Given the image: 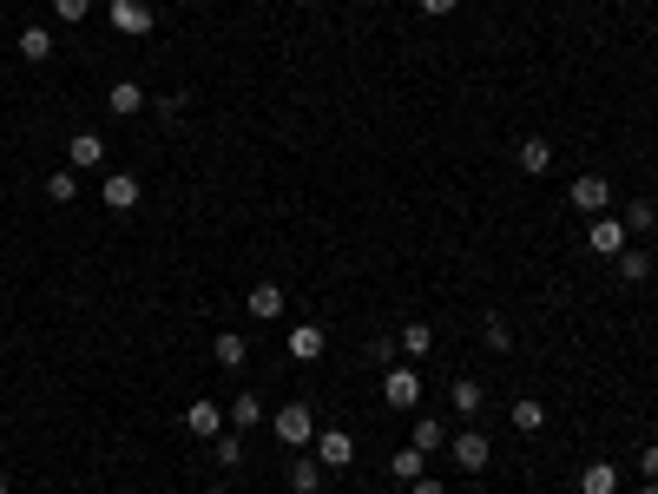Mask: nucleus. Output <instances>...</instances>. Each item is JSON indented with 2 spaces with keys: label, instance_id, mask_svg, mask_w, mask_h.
I'll return each mask as SVG.
<instances>
[{
  "label": "nucleus",
  "instance_id": "c85d7f7f",
  "mask_svg": "<svg viewBox=\"0 0 658 494\" xmlns=\"http://www.w3.org/2000/svg\"><path fill=\"white\" fill-rule=\"evenodd\" d=\"M218 462H224V468L244 462V435H218Z\"/></svg>",
  "mask_w": 658,
  "mask_h": 494
},
{
  "label": "nucleus",
  "instance_id": "f3484780",
  "mask_svg": "<svg viewBox=\"0 0 658 494\" xmlns=\"http://www.w3.org/2000/svg\"><path fill=\"white\" fill-rule=\"evenodd\" d=\"M448 402H455L461 415H481V383H474V376H455V389H448Z\"/></svg>",
  "mask_w": 658,
  "mask_h": 494
},
{
  "label": "nucleus",
  "instance_id": "39448f33",
  "mask_svg": "<svg viewBox=\"0 0 658 494\" xmlns=\"http://www.w3.org/2000/svg\"><path fill=\"white\" fill-rule=\"evenodd\" d=\"M185 429L198 435V442H218V435H224V409H218V402H191V409H185Z\"/></svg>",
  "mask_w": 658,
  "mask_h": 494
},
{
  "label": "nucleus",
  "instance_id": "7ed1b4c3",
  "mask_svg": "<svg viewBox=\"0 0 658 494\" xmlns=\"http://www.w3.org/2000/svg\"><path fill=\"white\" fill-rule=\"evenodd\" d=\"M106 14L119 33H152V0H106Z\"/></svg>",
  "mask_w": 658,
  "mask_h": 494
},
{
  "label": "nucleus",
  "instance_id": "1a4fd4ad",
  "mask_svg": "<svg viewBox=\"0 0 658 494\" xmlns=\"http://www.w3.org/2000/svg\"><path fill=\"white\" fill-rule=\"evenodd\" d=\"M244 310H251L257 323H277V317H283V290H277V284H257L251 297H244Z\"/></svg>",
  "mask_w": 658,
  "mask_h": 494
},
{
  "label": "nucleus",
  "instance_id": "cd10ccee",
  "mask_svg": "<svg viewBox=\"0 0 658 494\" xmlns=\"http://www.w3.org/2000/svg\"><path fill=\"white\" fill-rule=\"evenodd\" d=\"M481 336H487V350H507V343H514V330H507L501 317H487V323H481Z\"/></svg>",
  "mask_w": 658,
  "mask_h": 494
},
{
  "label": "nucleus",
  "instance_id": "7c9ffc66",
  "mask_svg": "<svg viewBox=\"0 0 658 494\" xmlns=\"http://www.w3.org/2000/svg\"><path fill=\"white\" fill-rule=\"evenodd\" d=\"M415 7H422V14H435V20H441V14H455L461 0H415Z\"/></svg>",
  "mask_w": 658,
  "mask_h": 494
},
{
  "label": "nucleus",
  "instance_id": "72a5a7b5",
  "mask_svg": "<svg viewBox=\"0 0 658 494\" xmlns=\"http://www.w3.org/2000/svg\"><path fill=\"white\" fill-rule=\"evenodd\" d=\"M639 494H658V481H645V488H639Z\"/></svg>",
  "mask_w": 658,
  "mask_h": 494
},
{
  "label": "nucleus",
  "instance_id": "4be33fe9",
  "mask_svg": "<svg viewBox=\"0 0 658 494\" xmlns=\"http://www.w3.org/2000/svg\"><path fill=\"white\" fill-rule=\"evenodd\" d=\"M415 448H422V455L448 448V435H441V422H435V415H422V422H415Z\"/></svg>",
  "mask_w": 658,
  "mask_h": 494
},
{
  "label": "nucleus",
  "instance_id": "2eb2a0df",
  "mask_svg": "<svg viewBox=\"0 0 658 494\" xmlns=\"http://www.w3.org/2000/svg\"><path fill=\"white\" fill-rule=\"evenodd\" d=\"M547 165H553V145H547V139H520V172L540 178Z\"/></svg>",
  "mask_w": 658,
  "mask_h": 494
},
{
  "label": "nucleus",
  "instance_id": "9d476101",
  "mask_svg": "<svg viewBox=\"0 0 658 494\" xmlns=\"http://www.w3.org/2000/svg\"><path fill=\"white\" fill-rule=\"evenodd\" d=\"M593 251H599V257H619V251H626V224L593 218Z\"/></svg>",
  "mask_w": 658,
  "mask_h": 494
},
{
  "label": "nucleus",
  "instance_id": "f8f14e48",
  "mask_svg": "<svg viewBox=\"0 0 658 494\" xmlns=\"http://www.w3.org/2000/svg\"><path fill=\"white\" fill-rule=\"evenodd\" d=\"M106 106L119 112V119H132V112L145 106V86H139V80H119V86H112V93H106Z\"/></svg>",
  "mask_w": 658,
  "mask_h": 494
},
{
  "label": "nucleus",
  "instance_id": "a878e982",
  "mask_svg": "<svg viewBox=\"0 0 658 494\" xmlns=\"http://www.w3.org/2000/svg\"><path fill=\"white\" fill-rule=\"evenodd\" d=\"M540 422H547V409H540V402H514V429H520V435H533Z\"/></svg>",
  "mask_w": 658,
  "mask_h": 494
},
{
  "label": "nucleus",
  "instance_id": "c756f323",
  "mask_svg": "<svg viewBox=\"0 0 658 494\" xmlns=\"http://www.w3.org/2000/svg\"><path fill=\"white\" fill-rule=\"evenodd\" d=\"M53 14H60L66 27H73V20H86V14H93V0H53Z\"/></svg>",
  "mask_w": 658,
  "mask_h": 494
},
{
  "label": "nucleus",
  "instance_id": "473e14b6",
  "mask_svg": "<svg viewBox=\"0 0 658 494\" xmlns=\"http://www.w3.org/2000/svg\"><path fill=\"white\" fill-rule=\"evenodd\" d=\"M408 494H448L441 481H408Z\"/></svg>",
  "mask_w": 658,
  "mask_h": 494
},
{
  "label": "nucleus",
  "instance_id": "412c9836",
  "mask_svg": "<svg viewBox=\"0 0 658 494\" xmlns=\"http://www.w3.org/2000/svg\"><path fill=\"white\" fill-rule=\"evenodd\" d=\"M106 159V139H99V132H79L73 139V165H99Z\"/></svg>",
  "mask_w": 658,
  "mask_h": 494
},
{
  "label": "nucleus",
  "instance_id": "dca6fc26",
  "mask_svg": "<svg viewBox=\"0 0 658 494\" xmlns=\"http://www.w3.org/2000/svg\"><path fill=\"white\" fill-rule=\"evenodd\" d=\"M389 468H395V481H422V468H428V455L415 442L402 448V455H389Z\"/></svg>",
  "mask_w": 658,
  "mask_h": 494
},
{
  "label": "nucleus",
  "instance_id": "9b49d317",
  "mask_svg": "<svg viewBox=\"0 0 658 494\" xmlns=\"http://www.w3.org/2000/svg\"><path fill=\"white\" fill-rule=\"evenodd\" d=\"M290 356H297V363H316V356H323V330H316V323H297V330H290Z\"/></svg>",
  "mask_w": 658,
  "mask_h": 494
},
{
  "label": "nucleus",
  "instance_id": "b1692460",
  "mask_svg": "<svg viewBox=\"0 0 658 494\" xmlns=\"http://www.w3.org/2000/svg\"><path fill=\"white\" fill-rule=\"evenodd\" d=\"M47 198H53V205H73V198H79V178L73 172H53L47 178Z\"/></svg>",
  "mask_w": 658,
  "mask_h": 494
},
{
  "label": "nucleus",
  "instance_id": "f704fd0d",
  "mask_svg": "<svg viewBox=\"0 0 658 494\" xmlns=\"http://www.w3.org/2000/svg\"><path fill=\"white\" fill-rule=\"evenodd\" d=\"M0 494H7V481H0Z\"/></svg>",
  "mask_w": 658,
  "mask_h": 494
},
{
  "label": "nucleus",
  "instance_id": "2f4dec72",
  "mask_svg": "<svg viewBox=\"0 0 658 494\" xmlns=\"http://www.w3.org/2000/svg\"><path fill=\"white\" fill-rule=\"evenodd\" d=\"M639 468H645V481H658V442H652V448L639 455Z\"/></svg>",
  "mask_w": 658,
  "mask_h": 494
},
{
  "label": "nucleus",
  "instance_id": "5701e85b",
  "mask_svg": "<svg viewBox=\"0 0 658 494\" xmlns=\"http://www.w3.org/2000/svg\"><path fill=\"white\" fill-rule=\"evenodd\" d=\"M402 350L408 356H428V350H435V330H428V323H408V330H402Z\"/></svg>",
  "mask_w": 658,
  "mask_h": 494
},
{
  "label": "nucleus",
  "instance_id": "aec40b11",
  "mask_svg": "<svg viewBox=\"0 0 658 494\" xmlns=\"http://www.w3.org/2000/svg\"><path fill=\"white\" fill-rule=\"evenodd\" d=\"M244 356H251V343H244L237 330H224V336H218V363H224V369H244Z\"/></svg>",
  "mask_w": 658,
  "mask_h": 494
},
{
  "label": "nucleus",
  "instance_id": "f257e3e1",
  "mask_svg": "<svg viewBox=\"0 0 658 494\" xmlns=\"http://www.w3.org/2000/svg\"><path fill=\"white\" fill-rule=\"evenodd\" d=\"M316 435V415L303 409V402H290V409H277V442L283 448H303Z\"/></svg>",
  "mask_w": 658,
  "mask_h": 494
},
{
  "label": "nucleus",
  "instance_id": "6e6552de",
  "mask_svg": "<svg viewBox=\"0 0 658 494\" xmlns=\"http://www.w3.org/2000/svg\"><path fill=\"white\" fill-rule=\"evenodd\" d=\"M455 462L468 468V475H481L487 462H494V455H487V435L481 429H468V435H455Z\"/></svg>",
  "mask_w": 658,
  "mask_h": 494
},
{
  "label": "nucleus",
  "instance_id": "423d86ee",
  "mask_svg": "<svg viewBox=\"0 0 658 494\" xmlns=\"http://www.w3.org/2000/svg\"><path fill=\"white\" fill-rule=\"evenodd\" d=\"M99 198H106V211H132L145 192H139V178H132V172H112L106 185H99Z\"/></svg>",
  "mask_w": 658,
  "mask_h": 494
},
{
  "label": "nucleus",
  "instance_id": "f03ea898",
  "mask_svg": "<svg viewBox=\"0 0 658 494\" xmlns=\"http://www.w3.org/2000/svg\"><path fill=\"white\" fill-rule=\"evenodd\" d=\"M566 198H573V205H580L586 218H599V211L612 205V185H606L599 172H586V178H573V192H566Z\"/></svg>",
  "mask_w": 658,
  "mask_h": 494
},
{
  "label": "nucleus",
  "instance_id": "0eeeda50",
  "mask_svg": "<svg viewBox=\"0 0 658 494\" xmlns=\"http://www.w3.org/2000/svg\"><path fill=\"white\" fill-rule=\"evenodd\" d=\"M415 396H422V383H415V369H389V376H382V402H389V409H408Z\"/></svg>",
  "mask_w": 658,
  "mask_h": 494
},
{
  "label": "nucleus",
  "instance_id": "bb28decb",
  "mask_svg": "<svg viewBox=\"0 0 658 494\" xmlns=\"http://www.w3.org/2000/svg\"><path fill=\"white\" fill-rule=\"evenodd\" d=\"M626 224H632V231H652V224H658V205H652V198H639V205H626Z\"/></svg>",
  "mask_w": 658,
  "mask_h": 494
},
{
  "label": "nucleus",
  "instance_id": "a211bd4d",
  "mask_svg": "<svg viewBox=\"0 0 658 494\" xmlns=\"http://www.w3.org/2000/svg\"><path fill=\"white\" fill-rule=\"evenodd\" d=\"M231 422H237V429H257V422H264V396H251V389H244V396L231 402Z\"/></svg>",
  "mask_w": 658,
  "mask_h": 494
},
{
  "label": "nucleus",
  "instance_id": "393cba45",
  "mask_svg": "<svg viewBox=\"0 0 658 494\" xmlns=\"http://www.w3.org/2000/svg\"><path fill=\"white\" fill-rule=\"evenodd\" d=\"M316 481H323V462H297V468H290V488H297V494H316Z\"/></svg>",
  "mask_w": 658,
  "mask_h": 494
},
{
  "label": "nucleus",
  "instance_id": "6ab92c4d",
  "mask_svg": "<svg viewBox=\"0 0 658 494\" xmlns=\"http://www.w3.org/2000/svg\"><path fill=\"white\" fill-rule=\"evenodd\" d=\"M619 277H626V284H645V277H652V251H619Z\"/></svg>",
  "mask_w": 658,
  "mask_h": 494
},
{
  "label": "nucleus",
  "instance_id": "4468645a",
  "mask_svg": "<svg viewBox=\"0 0 658 494\" xmlns=\"http://www.w3.org/2000/svg\"><path fill=\"white\" fill-rule=\"evenodd\" d=\"M47 53H53V33H47V27H20V60L40 66Z\"/></svg>",
  "mask_w": 658,
  "mask_h": 494
},
{
  "label": "nucleus",
  "instance_id": "20e7f679",
  "mask_svg": "<svg viewBox=\"0 0 658 494\" xmlns=\"http://www.w3.org/2000/svg\"><path fill=\"white\" fill-rule=\"evenodd\" d=\"M316 462L349 468V462H356V435H349V429H323V435H316Z\"/></svg>",
  "mask_w": 658,
  "mask_h": 494
},
{
  "label": "nucleus",
  "instance_id": "ddd939ff",
  "mask_svg": "<svg viewBox=\"0 0 658 494\" xmlns=\"http://www.w3.org/2000/svg\"><path fill=\"white\" fill-rule=\"evenodd\" d=\"M580 494H619V468H612V462H593V468L580 475Z\"/></svg>",
  "mask_w": 658,
  "mask_h": 494
},
{
  "label": "nucleus",
  "instance_id": "c9c22d12",
  "mask_svg": "<svg viewBox=\"0 0 658 494\" xmlns=\"http://www.w3.org/2000/svg\"><path fill=\"white\" fill-rule=\"evenodd\" d=\"M204 494H218V488H204Z\"/></svg>",
  "mask_w": 658,
  "mask_h": 494
}]
</instances>
